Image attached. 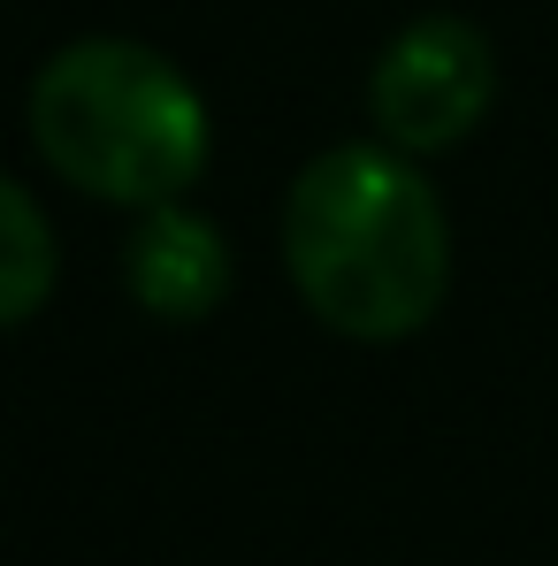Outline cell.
Listing matches in <instances>:
<instances>
[{
    "instance_id": "6da1fadb",
    "label": "cell",
    "mask_w": 558,
    "mask_h": 566,
    "mask_svg": "<svg viewBox=\"0 0 558 566\" xmlns=\"http://www.w3.org/2000/svg\"><path fill=\"white\" fill-rule=\"evenodd\" d=\"M283 261L306 314L352 345H398L452 291V222L398 146H329L283 207Z\"/></svg>"
},
{
    "instance_id": "7a4b0ae2",
    "label": "cell",
    "mask_w": 558,
    "mask_h": 566,
    "mask_svg": "<svg viewBox=\"0 0 558 566\" xmlns=\"http://www.w3.org/2000/svg\"><path fill=\"white\" fill-rule=\"evenodd\" d=\"M31 146L85 199L169 207L207 169V99L138 39H77L31 77Z\"/></svg>"
},
{
    "instance_id": "3957f363",
    "label": "cell",
    "mask_w": 558,
    "mask_h": 566,
    "mask_svg": "<svg viewBox=\"0 0 558 566\" xmlns=\"http://www.w3.org/2000/svg\"><path fill=\"white\" fill-rule=\"evenodd\" d=\"M497 99V54L489 39L466 23V15H421L406 23L382 62H375V130L398 146V154H444L460 146L466 130L489 115Z\"/></svg>"
},
{
    "instance_id": "277c9868",
    "label": "cell",
    "mask_w": 558,
    "mask_h": 566,
    "mask_svg": "<svg viewBox=\"0 0 558 566\" xmlns=\"http://www.w3.org/2000/svg\"><path fill=\"white\" fill-rule=\"evenodd\" d=\"M130 298L161 322H207L230 291V238L191 214L185 199L146 207V222L130 230Z\"/></svg>"
},
{
    "instance_id": "5b68a950",
    "label": "cell",
    "mask_w": 558,
    "mask_h": 566,
    "mask_svg": "<svg viewBox=\"0 0 558 566\" xmlns=\"http://www.w3.org/2000/svg\"><path fill=\"white\" fill-rule=\"evenodd\" d=\"M62 276V253H54V222L15 177H0V329L31 322L46 306V291Z\"/></svg>"
}]
</instances>
